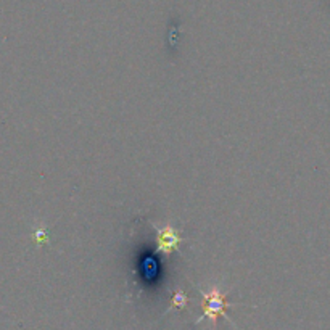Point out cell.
<instances>
[{
    "instance_id": "1",
    "label": "cell",
    "mask_w": 330,
    "mask_h": 330,
    "mask_svg": "<svg viewBox=\"0 0 330 330\" xmlns=\"http://www.w3.org/2000/svg\"><path fill=\"white\" fill-rule=\"evenodd\" d=\"M203 300H205V311H203V317L211 319V321H216L217 316H224L226 314V303H224V295L221 293L217 285H213L210 290L203 292ZM200 319V321H202Z\"/></svg>"
},
{
    "instance_id": "2",
    "label": "cell",
    "mask_w": 330,
    "mask_h": 330,
    "mask_svg": "<svg viewBox=\"0 0 330 330\" xmlns=\"http://www.w3.org/2000/svg\"><path fill=\"white\" fill-rule=\"evenodd\" d=\"M179 244H181V237L172 227L166 226L158 232V248L161 253H171L174 248H178Z\"/></svg>"
},
{
    "instance_id": "3",
    "label": "cell",
    "mask_w": 330,
    "mask_h": 330,
    "mask_svg": "<svg viewBox=\"0 0 330 330\" xmlns=\"http://www.w3.org/2000/svg\"><path fill=\"white\" fill-rule=\"evenodd\" d=\"M185 301H187V298H185V295L184 293H175L174 295V306H179V307H182L184 304H185Z\"/></svg>"
}]
</instances>
